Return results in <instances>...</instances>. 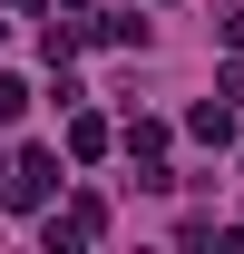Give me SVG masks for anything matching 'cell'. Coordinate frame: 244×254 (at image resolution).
<instances>
[{
    "label": "cell",
    "mask_w": 244,
    "mask_h": 254,
    "mask_svg": "<svg viewBox=\"0 0 244 254\" xmlns=\"http://www.w3.org/2000/svg\"><path fill=\"white\" fill-rule=\"evenodd\" d=\"M0 195H10L20 215H39V205L59 195V157H49V147H30V157H10V176H0Z\"/></svg>",
    "instance_id": "1"
},
{
    "label": "cell",
    "mask_w": 244,
    "mask_h": 254,
    "mask_svg": "<svg viewBox=\"0 0 244 254\" xmlns=\"http://www.w3.org/2000/svg\"><path fill=\"white\" fill-rule=\"evenodd\" d=\"M108 235V195H68V215H49V254H78Z\"/></svg>",
    "instance_id": "2"
},
{
    "label": "cell",
    "mask_w": 244,
    "mask_h": 254,
    "mask_svg": "<svg viewBox=\"0 0 244 254\" xmlns=\"http://www.w3.org/2000/svg\"><path fill=\"white\" fill-rule=\"evenodd\" d=\"M185 137L225 157V147H235V98H225V88H215V98H195V108H185Z\"/></svg>",
    "instance_id": "3"
},
{
    "label": "cell",
    "mask_w": 244,
    "mask_h": 254,
    "mask_svg": "<svg viewBox=\"0 0 244 254\" xmlns=\"http://www.w3.org/2000/svg\"><path fill=\"white\" fill-rule=\"evenodd\" d=\"M118 147H127L137 166H166V118H127V127H118Z\"/></svg>",
    "instance_id": "4"
},
{
    "label": "cell",
    "mask_w": 244,
    "mask_h": 254,
    "mask_svg": "<svg viewBox=\"0 0 244 254\" xmlns=\"http://www.w3.org/2000/svg\"><path fill=\"white\" fill-rule=\"evenodd\" d=\"M108 137H118V127L78 108V118H68V157H78V166H98V157H108Z\"/></svg>",
    "instance_id": "5"
},
{
    "label": "cell",
    "mask_w": 244,
    "mask_h": 254,
    "mask_svg": "<svg viewBox=\"0 0 244 254\" xmlns=\"http://www.w3.org/2000/svg\"><path fill=\"white\" fill-rule=\"evenodd\" d=\"M88 39H108V49H137V39H147V20H88Z\"/></svg>",
    "instance_id": "6"
},
{
    "label": "cell",
    "mask_w": 244,
    "mask_h": 254,
    "mask_svg": "<svg viewBox=\"0 0 244 254\" xmlns=\"http://www.w3.org/2000/svg\"><path fill=\"white\" fill-rule=\"evenodd\" d=\"M20 108H30V88H20V78H0V127L20 118Z\"/></svg>",
    "instance_id": "7"
},
{
    "label": "cell",
    "mask_w": 244,
    "mask_h": 254,
    "mask_svg": "<svg viewBox=\"0 0 244 254\" xmlns=\"http://www.w3.org/2000/svg\"><path fill=\"white\" fill-rule=\"evenodd\" d=\"M215 88H225V98L244 108V59H225V78H215Z\"/></svg>",
    "instance_id": "8"
},
{
    "label": "cell",
    "mask_w": 244,
    "mask_h": 254,
    "mask_svg": "<svg viewBox=\"0 0 244 254\" xmlns=\"http://www.w3.org/2000/svg\"><path fill=\"white\" fill-rule=\"evenodd\" d=\"M225 59H244V10H235V20H225Z\"/></svg>",
    "instance_id": "9"
},
{
    "label": "cell",
    "mask_w": 244,
    "mask_h": 254,
    "mask_svg": "<svg viewBox=\"0 0 244 254\" xmlns=\"http://www.w3.org/2000/svg\"><path fill=\"white\" fill-rule=\"evenodd\" d=\"M10 10H49V0H10Z\"/></svg>",
    "instance_id": "10"
},
{
    "label": "cell",
    "mask_w": 244,
    "mask_h": 254,
    "mask_svg": "<svg viewBox=\"0 0 244 254\" xmlns=\"http://www.w3.org/2000/svg\"><path fill=\"white\" fill-rule=\"evenodd\" d=\"M59 10H88V0H59Z\"/></svg>",
    "instance_id": "11"
},
{
    "label": "cell",
    "mask_w": 244,
    "mask_h": 254,
    "mask_svg": "<svg viewBox=\"0 0 244 254\" xmlns=\"http://www.w3.org/2000/svg\"><path fill=\"white\" fill-rule=\"evenodd\" d=\"M0 49H10V20H0Z\"/></svg>",
    "instance_id": "12"
},
{
    "label": "cell",
    "mask_w": 244,
    "mask_h": 254,
    "mask_svg": "<svg viewBox=\"0 0 244 254\" xmlns=\"http://www.w3.org/2000/svg\"><path fill=\"white\" fill-rule=\"evenodd\" d=\"M0 176H10V157H0Z\"/></svg>",
    "instance_id": "13"
}]
</instances>
